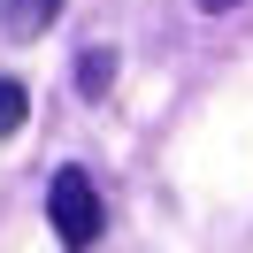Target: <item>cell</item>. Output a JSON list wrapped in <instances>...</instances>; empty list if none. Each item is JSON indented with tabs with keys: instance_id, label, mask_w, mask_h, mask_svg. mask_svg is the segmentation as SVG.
Segmentation results:
<instances>
[{
	"instance_id": "2",
	"label": "cell",
	"mask_w": 253,
	"mask_h": 253,
	"mask_svg": "<svg viewBox=\"0 0 253 253\" xmlns=\"http://www.w3.org/2000/svg\"><path fill=\"white\" fill-rule=\"evenodd\" d=\"M108 84H115V46H84V54H77V92L100 100Z\"/></svg>"
},
{
	"instance_id": "4",
	"label": "cell",
	"mask_w": 253,
	"mask_h": 253,
	"mask_svg": "<svg viewBox=\"0 0 253 253\" xmlns=\"http://www.w3.org/2000/svg\"><path fill=\"white\" fill-rule=\"evenodd\" d=\"M23 115H31V92H23V77H0V138H16Z\"/></svg>"
},
{
	"instance_id": "1",
	"label": "cell",
	"mask_w": 253,
	"mask_h": 253,
	"mask_svg": "<svg viewBox=\"0 0 253 253\" xmlns=\"http://www.w3.org/2000/svg\"><path fill=\"white\" fill-rule=\"evenodd\" d=\"M46 222H54V238H62L69 253H84L100 230H108V207H100V192H92L84 169H62L46 184Z\"/></svg>"
},
{
	"instance_id": "5",
	"label": "cell",
	"mask_w": 253,
	"mask_h": 253,
	"mask_svg": "<svg viewBox=\"0 0 253 253\" xmlns=\"http://www.w3.org/2000/svg\"><path fill=\"white\" fill-rule=\"evenodd\" d=\"M200 8H238V0H200Z\"/></svg>"
},
{
	"instance_id": "3",
	"label": "cell",
	"mask_w": 253,
	"mask_h": 253,
	"mask_svg": "<svg viewBox=\"0 0 253 253\" xmlns=\"http://www.w3.org/2000/svg\"><path fill=\"white\" fill-rule=\"evenodd\" d=\"M54 16H62V0H16V8H8V31H16V39H39Z\"/></svg>"
}]
</instances>
